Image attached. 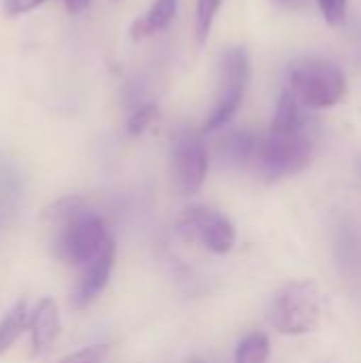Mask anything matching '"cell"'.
<instances>
[{
	"mask_svg": "<svg viewBox=\"0 0 361 363\" xmlns=\"http://www.w3.org/2000/svg\"><path fill=\"white\" fill-rule=\"evenodd\" d=\"M45 217L57 223L53 240L55 255L70 266H85L109 242V232L100 215L89 211L81 198H64L45 211Z\"/></svg>",
	"mask_w": 361,
	"mask_h": 363,
	"instance_id": "cell-1",
	"label": "cell"
},
{
	"mask_svg": "<svg viewBox=\"0 0 361 363\" xmlns=\"http://www.w3.org/2000/svg\"><path fill=\"white\" fill-rule=\"evenodd\" d=\"M274 2H279V4H283V6H291V9H294V6H298L302 0H274Z\"/></svg>",
	"mask_w": 361,
	"mask_h": 363,
	"instance_id": "cell-20",
	"label": "cell"
},
{
	"mask_svg": "<svg viewBox=\"0 0 361 363\" xmlns=\"http://www.w3.org/2000/svg\"><path fill=\"white\" fill-rule=\"evenodd\" d=\"M321 294L313 281H294L272 300L268 323L285 336H302L319 325Z\"/></svg>",
	"mask_w": 361,
	"mask_h": 363,
	"instance_id": "cell-4",
	"label": "cell"
},
{
	"mask_svg": "<svg viewBox=\"0 0 361 363\" xmlns=\"http://www.w3.org/2000/svg\"><path fill=\"white\" fill-rule=\"evenodd\" d=\"M287 89L304 108L321 111L338 104L347 96V77L338 64L306 55L289 64Z\"/></svg>",
	"mask_w": 361,
	"mask_h": 363,
	"instance_id": "cell-2",
	"label": "cell"
},
{
	"mask_svg": "<svg viewBox=\"0 0 361 363\" xmlns=\"http://www.w3.org/2000/svg\"><path fill=\"white\" fill-rule=\"evenodd\" d=\"M157 115H160V111H157L155 104H145V106L136 108L128 119V132L132 136H138V134L147 132L151 128V123L157 119Z\"/></svg>",
	"mask_w": 361,
	"mask_h": 363,
	"instance_id": "cell-15",
	"label": "cell"
},
{
	"mask_svg": "<svg viewBox=\"0 0 361 363\" xmlns=\"http://www.w3.org/2000/svg\"><path fill=\"white\" fill-rule=\"evenodd\" d=\"M313 157V143L304 130H277L257 138L251 166L266 181H279L302 172Z\"/></svg>",
	"mask_w": 361,
	"mask_h": 363,
	"instance_id": "cell-3",
	"label": "cell"
},
{
	"mask_svg": "<svg viewBox=\"0 0 361 363\" xmlns=\"http://www.w3.org/2000/svg\"><path fill=\"white\" fill-rule=\"evenodd\" d=\"M270 355V340L264 332H253L240 340L236 349V363H266Z\"/></svg>",
	"mask_w": 361,
	"mask_h": 363,
	"instance_id": "cell-13",
	"label": "cell"
},
{
	"mask_svg": "<svg viewBox=\"0 0 361 363\" xmlns=\"http://www.w3.org/2000/svg\"><path fill=\"white\" fill-rule=\"evenodd\" d=\"M209 172V151L200 132L183 130L172 140V179L181 196L191 198L200 191Z\"/></svg>",
	"mask_w": 361,
	"mask_h": 363,
	"instance_id": "cell-7",
	"label": "cell"
},
{
	"mask_svg": "<svg viewBox=\"0 0 361 363\" xmlns=\"http://www.w3.org/2000/svg\"><path fill=\"white\" fill-rule=\"evenodd\" d=\"M257 138L255 134L247 132V130H236L223 136V140L219 143V157L226 164L232 166H245L253 162L255 155V147H257Z\"/></svg>",
	"mask_w": 361,
	"mask_h": 363,
	"instance_id": "cell-11",
	"label": "cell"
},
{
	"mask_svg": "<svg viewBox=\"0 0 361 363\" xmlns=\"http://www.w3.org/2000/svg\"><path fill=\"white\" fill-rule=\"evenodd\" d=\"M191 363H202V362H191Z\"/></svg>",
	"mask_w": 361,
	"mask_h": 363,
	"instance_id": "cell-21",
	"label": "cell"
},
{
	"mask_svg": "<svg viewBox=\"0 0 361 363\" xmlns=\"http://www.w3.org/2000/svg\"><path fill=\"white\" fill-rule=\"evenodd\" d=\"M106 355H109L106 345H91V347H85V349L64 357L57 363H102L106 359Z\"/></svg>",
	"mask_w": 361,
	"mask_h": 363,
	"instance_id": "cell-17",
	"label": "cell"
},
{
	"mask_svg": "<svg viewBox=\"0 0 361 363\" xmlns=\"http://www.w3.org/2000/svg\"><path fill=\"white\" fill-rule=\"evenodd\" d=\"M28 325H30V308L26 300H19L0 319V357L19 340V336L28 330Z\"/></svg>",
	"mask_w": 361,
	"mask_h": 363,
	"instance_id": "cell-12",
	"label": "cell"
},
{
	"mask_svg": "<svg viewBox=\"0 0 361 363\" xmlns=\"http://www.w3.org/2000/svg\"><path fill=\"white\" fill-rule=\"evenodd\" d=\"M347 2L349 0H317L323 19L334 28L343 26L347 19Z\"/></svg>",
	"mask_w": 361,
	"mask_h": 363,
	"instance_id": "cell-16",
	"label": "cell"
},
{
	"mask_svg": "<svg viewBox=\"0 0 361 363\" xmlns=\"http://www.w3.org/2000/svg\"><path fill=\"white\" fill-rule=\"evenodd\" d=\"M174 232L181 240L200 242L217 255L232 251L236 242V232H234L232 221L223 217L221 213L209 206H200V204L187 206L179 215L174 223Z\"/></svg>",
	"mask_w": 361,
	"mask_h": 363,
	"instance_id": "cell-6",
	"label": "cell"
},
{
	"mask_svg": "<svg viewBox=\"0 0 361 363\" xmlns=\"http://www.w3.org/2000/svg\"><path fill=\"white\" fill-rule=\"evenodd\" d=\"M30 336H32V349L34 355H45L53 342L60 336L62 323H60V311L57 304L51 298H43L36 302V306L30 311Z\"/></svg>",
	"mask_w": 361,
	"mask_h": 363,
	"instance_id": "cell-9",
	"label": "cell"
},
{
	"mask_svg": "<svg viewBox=\"0 0 361 363\" xmlns=\"http://www.w3.org/2000/svg\"><path fill=\"white\" fill-rule=\"evenodd\" d=\"M221 2L223 0H198V4H196V36H198L200 45H204L209 40L211 28L215 23Z\"/></svg>",
	"mask_w": 361,
	"mask_h": 363,
	"instance_id": "cell-14",
	"label": "cell"
},
{
	"mask_svg": "<svg viewBox=\"0 0 361 363\" xmlns=\"http://www.w3.org/2000/svg\"><path fill=\"white\" fill-rule=\"evenodd\" d=\"M115 255H117V245L113 238L104 245V249L83 266V274L74 287L72 294V304L74 308H87L109 285L113 266H115Z\"/></svg>",
	"mask_w": 361,
	"mask_h": 363,
	"instance_id": "cell-8",
	"label": "cell"
},
{
	"mask_svg": "<svg viewBox=\"0 0 361 363\" xmlns=\"http://www.w3.org/2000/svg\"><path fill=\"white\" fill-rule=\"evenodd\" d=\"M45 2H49V0H2V9L6 15L17 17V15H26V13L36 11Z\"/></svg>",
	"mask_w": 361,
	"mask_h": 363,
	"instance_id": "cell-18",
	"label": "cell"
},
{
	"mask_svg": "<svg viewBox=\"0 0 361 363\" xmlns=\"http://www.w3.org/2000/svg\"><path fill=\"white\" fill-rule=\"evenodd\" d=\"M251 77L249 55L243 47H230L219 57V85L213 108L204 121V132L221 130L240 108Z\"/></svg>",
	"mask_w": 361,
	"mask_h": 363,
	"instance_id": "cell-5",
	"label": "cell"
},
{
	"mask_svg": "<svg viewBox=\"0 0 361 363\" xmlns=\"http://www.w3.org/2000/svg\"><path fill=\"white\" fill-rule=\"evenodd\" d=\"M177 6H179V0H155L149 6V11L132 23V28H130L132 38L143 40L147 36H153V34L166 30L177 15Z\"/></svg>",
	"mask_w": 361,
	"mask_h": 363,
	"instance_id": "cell-10",
	"label": "cell"
},
{
	"mask_svg": "<svg viewBox=\"0 0 361 363\" xmlns=\"http://www.w3.org/2000/svg\"><path fill=\"white\" fill-rule=\"evenodd\" d=\"M64 2H66V9H68L72 15H79V13H83V11L89 6L91 0H64Z\"/></svg>",
	"mask_w": 361,
	"mask_h": 363,
	"instance_id": "cell-19",
	"label": "cell"
}]
</instances>
